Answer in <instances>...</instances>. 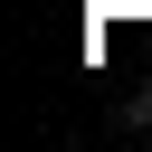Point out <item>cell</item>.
<instances>
[{
	"label": "cell",
	"mask_w": 152,
	"mask_h": 152,
	"mask_svg": "<svg viewBox=\"0 0 152 152\" xmlns=\"http://www.w3.org/2000/svg\"><path fill=\"white\" fill-rule=\"evenodd\" d=\"M114 133H152V86H133V95L114 104Z\"/></svg>",
	"instance_id": "1"
}]
</instances>
